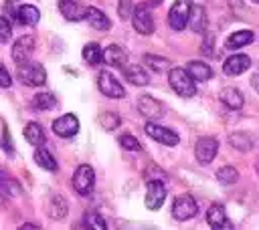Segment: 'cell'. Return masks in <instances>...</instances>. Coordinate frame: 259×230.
I'll return each mask as SVG.
<instances>
[{
  "mask_svg": "<svg viewBox=\"0 0 259 230\" xmlns=\"http://www.w3.org/2000/svg\"><path fill=\"white\" fill-rule=\"evenodd\" d=\"M168 83H170L172 91L176 95H180V97H192L196 93L194 79L182 67H170V71H168Z\"/></svg>",
  "mask_w": 259,
  "mask_h": 230,
  "instance_id": "obj_1",
  "label": "cell"
},
{
  "mask_svg": "<svg viewBox=\"0 0 259 230\" xmlns=\"http://www.w3.org/2000/svg\"><path fill=\"white\" fill-rule=\"evenodd\" d=\"M16 75H18V81H20L22 85H26V87H40V85H45V81H47V71H45V67H42L40 63H34V61H24V63H20Z\"/></svg>",
  "mask_w": 259,
  "mask_h": 230,
  "instance_id": "obj_2",
  "label": "cell"
},
{
  "mask_svg": "<svg viewBox=\"0 0 259 230\" xmlns=\"http://www.w3.org/2000/svg\"><path fill=\"white\" fill-rule=\"evenodd\" d=\"M132 24H134L136 32H140V34H144V36H148V34L154 32V28H156V24H154V16H152V10H150V6H148L146 2L134 6V12H132Z\"/></svg>",
  "mask_w": 259,
  "mask_h": 230,
  "instance_id": "obj_3",
  "label": "cell"
},
{
  "mask_svg": "<svg viewBox=\"0 0 259 230\" xmlns=\"http://www.w3.org/2000/svg\"><path fill=\"white\" fill-rule=\"evenodd\" d=\"M73 188L77 194L81 196H89L93 192V186H95V171L89 163H81L77 165L75 174H73Z\"/></svg>",
  "mask_w": 259,
  "mask_h": 230,
  "instance_id": "obj_4",
  "label": "cell"
},
{
  "mask_svg": "<svg viewBox=\"0 0 259 230\" xmlns=\"http://www.w3.org/2000/svg\"><path fill=\"white\" fill-rule=\"evenodd\" d=\"M192 10V0H176L168 12V24L172 30H182L188 24Z\"/></svg>",
  "mask_w": 259,
  "mask_h": 230,
  "instance_id": "obj_5",
  "label": "cell"
},
{
  "mask_svg": "<svg viewBox=\"0 0 259 230\" xmlns=\"http://www.w3.org/2000/svg\"><path fill=\"white\" fill-rule=\"evenodd\" d=\"M196 212H198V204H196V200L190 194H182V196H176L174 198V204H172V216H174V220H178V222L190 220V218L196 216Z\"/></svg>",
  "mask_w": 259,
  "mask_h": 230,
  "instance_id": "obj_6",
  "label": "cell"
},
{
  "mask_svg": "<svg viewBox=\"0 0 259 230\" xmlns=\"http://www.w3.org/2000/svg\"><path fill=\"white\" fill-rule=\"evenodd\" d=\"M166 186H164V180H150L148 182V188H146V198H144V204L148 210H160L164 200H166Z\"/></svg>",
  "mask_w": 259,
  "mask_h": 230,
  "instance_id": "obj_7",
  "label": "cell"
},
{
  "mask_svg": "<svg viewBox=\"0 0 259 230\" xmlns=\"http://www.w3.org/2000/svg\"><path fill=\"white\" fill-rule=\"evenodd\" d=\"M97 87H99V91H101L105 97H109V99H121V97L125 95L121 83H119L111 73H107V71H101V73H99V77H97Z\"/></svg>",
  "mask_w": 259,
  "mask_h": 230,
  "instance_id": "obj_8",
  "label": "cell"
},
{
  "mask_svg": "<svg viewBox=\"0 0 259 230\" xmlns=\"http://www.w3.org/2000/svg\"><path fill=\"white\" fill-rule=\"evenodd\" d=\"M144 129H146V135H150L154 141H158L162 145H170L172 147V145H178V141H180L176 131H172L168 127H162L158 123H146Z\"/></svg>",
  "mask_w": 259,
  "mask_h": 230,
  "instance_id": "obj_9",
  "label": "cell"
},
{
  "mask_svg": "<svg viewBox=\"0 0 259 230\" xmlns=\"http://www.w3.org/2000/svg\"><path fill=\"white\" fill-rule=\"evenodd\" d=\"M138 111L146 119L154 121V119H160L164 115V105L158 99H154L152 95H140L138 97Z\"/></svg>",
  "mask_w": 259,
  "mask_h": 230,
  "instance_id": "obj_10",
  "label": "cell"
},
{
  "mask_svg": "<svg viewBox=\"0 0 259 230\" xmlns=\"http://www.w3.org/2000/svg\"><path fill=\"white\" fill-rule=\"evenodd\" d=\"M217 151H219V141L214 137H200L194 145V155L198 163H204V165L214 159Z\"/></svg>",
  "mask_w": 259,
  "mask_h": 230,
  "instance_id": "obj_11",
  "label": "cell"
},
{
  "mask_svg": "<svg viewBox=\"0 0 259 230\" xmlns=\"http://www.w3.org/2000/svg\"><path fill=\"white\" fill-rule=\"evenodd\" d=\"M53 131L59 137H73L79 133V119L73 113H65L53 121Z\"/></svg>",
  "mask_w": 259,
  "mask_h": 230,
  "instance_id": "obj_12",
  "label": "cell"
},
{
  "mask_svg": "<svg viewBox=\"0 0 259 230\" xmlns=\"http://www.w3.org/2000/svg\"><path fill=\"white\" fill-rule=\"evenodd\" d=\"M57 4H59V10H61L65 20H69V22L85 20L87 6H83L81 2H77V0H59Z\"/></svg>",
  "mask_w": 259,
  "mask_h": 230,
  "instance_id": "obj_13",
  "label": "cell"
},
{
  "mask_svg": "<svg viewBox=\"0 0 259 230\" xmlns=\"http://www.w3.org/2000/svg\"><path fill=\"white\" fill-rule=\"evenodd\" d=\"M32 50H34V38L30 34H24V36L16 38V42L12 44V59H14V63L20 65V63L28 61Z\"/></svg>",
  "mask_w": 259,
  "mask_h": 230,
  "instance_id": "obj_14",
  "label": "cell"
},
{
  "mask_svg": "<svg viewBox=\"0 0 259 230\" xmlns=\"http://www.w3.org/2000/svg\"><path fill=\"white\" fill-rule=\"evenodd\" d=\"M249 67H251V59L247 54H231L223 63V73L229 77H237V75L245 73Z\"/></svg>",
  "mask_w": 259,
  "mask_h": 230,
  "instance_id": "obj_15",
  "label": "cell"
},
{
  "mask_svg": "<svg viewBox=\"0 0 259 230\" xmlns=\"http://www.w3.org/2000/svg\"><path fill=\"white\" fill-rule=\"evenodd\" d=\"M206 222L210 228L214 230H223V228H233V224L227 218L225 206L223 204H210V208L206 210Z\"/></svg>",
  "mask_w": 259,
  "mask_h": 230,
  "instance_id": "obj_16",
  "label": "cell"
},
{
  "mask_svg": "<svg viewBox=\"0 0 259 230\" xmlns=\"http://www.w3.org/2000/svg\"><path fill=\"white\" fill-rule=\"evenodd\" d=\"M18 24H24V26H34L38 20H40V12L36 6L32 4H22L14 10V16H12Z\"/></svg>",
  "mask_w": 259,
  "mask_h": 230,
  "instance_id": "obj_17",
  "label": "cell"
},
{
  "mask_svg": "<svg viewBox=\"0 0 259 230\" xmlns=\"http://www.w3.org/2000/svg\"><path fill=\"white\" fill-rule=\"evenodd\" d=\"M121 69H123V77H125L132 85L144 87V85L150 83V75H148V71H146L142 65H123Z\"/></svg>",
  "mask_w": 259,
  "mask_h": 230,
  "instance_id": "obj_18",
  "label": "cell"
},
{
  "mask_svg": "<svg viewBox=\"0 0 259 230\" xmlns=\"http://www.w3.org/2000/svg\"><path fill=\"white\" fill-rule=\"evenodd\" d=\"M125 61H127V52L119 44H111L103 50V63L109 67H123Z\"/></svg>",
  "mask_w": 259,
  "mask_h": 230,
  "instance_id": "obj_19",
  "label": "cell"
},
{
  "mask_svg": "<svg viewBox=\"0 0 259 230\" xmlns=\"http://www.w3.org/2000/svg\"><path fill=\"white\" fill-rule=\"evenodd\" d=\"M219 99H221V103H223L227 109L239 111V109L243 107V95H241V91L235 89V87H225V89L221 91Z\"/></svg>",
  "mask_w": 259,
  "mask_h": 230,
  "instance_id": "obj_20",
  "label": "cell"
},
{
  "mask_svg": "<svg viewBox=\"0 0 259 230\" xmlns=\"http://www.w3.org/2000/svg\"><path fill=\"white\" fill-rule=\"evenodd\" d=\"M85 20L89 22L91 28L95 30H107L109 28V18L95 6H87V12H85Z\"/></svg>",
  "mask_w": 259,
  "mask_h": 230,
  "instance_id": "obj_21",
  "label": "cell"
},
{
  "mask_svg": "<svg viewBox=\"0 0 259 230\" xmlns=\"http://www.w3.org/2000/svg\"><path fill=\"white\" fill-rule=\"evenodd\" d=\"M206 10L204 6L200 4H192V10H190V18H188V26L194 30V32H204L206 30Z\"/></svg>",
  "mask_w": 259,
  "mask_h": 230,
  "instance_id": "obj_22",
  "label": "cell"
},
{
  "mask_svg": "<svg viewBox=\"0 0 259 230\" xmlns=\"http://www.w3.org/2000/svg\"><path fill=\"white\" fill-rule=\"evenodd\" d=\"M69 208H67V200L59 194H55L51 200H49V206H47V214L53 218V220H63L67 216Z\"/></svg>",
  "mask_w": 259,
  "mask_h": 230,
  "instance_id": "obj_23",
  "label": "cell"
},
{
  "mask_svg": "<svg viewBox=\"0 0 259 230\" xmlns=\"http://www.w3.org/2000/svg\"><path fill=\"white\" fill-rule=\"evenodd\" d=\"M251 42H253V30H237L227 38L225 46L231 48V50H237V48H243Z\"/></svg>",
  "mask_w": 259,
  "mask_h": 230,
  "instance_id": "obj_24",
  "label": "cell"
},
{
  "mask_svg": "<svg viewBox=\"0 0 259 230\" xmlns=\"http://www.w3.org/2000/svg\"><path fill=\"white\" fill-rule=\"evenodd\" d=\"M186 71L190 73V77L194 81H208L212 77V69L202 61H190L186 65Z\"/></svg>",
  "mask_w": 259,
  "mask_h": 230,
  "instance_id": "obj_25",
  "label": "cell"
},
{
  "mask_svg": "<svg viewBox=\"0 0 259 230\" xmlns=\"http://www.w3.org/2000/svg\"><path fill=\"white\" fill-rule=\"evenodd\" d=\"M34 161H36V165H40V167L47 169V171H57V169H59L57 159H55L53 153H51L49 149H45L42 145L36 147V151H34Z\"/></svg>",
  "mask_w": 259,
  "mask_h": 230,
  "instance_id": "obj_26",
  "label": "cell"
},
{
  "mask_svg": "<svg viewBox=\"0 0 259 230\" xmlns=\"http://www.w3.org/2000/svg\"><path fill=\"white\" fill-rule=\"evenodd\" d=\"M22 135H24V139L30 143V145H42L45 143V131H42V127L38 125V123H34V121H30L24 129H22Z\"/></svg>",
  "mask_w": 259,
  "mask_h": 230,
  "instance_id": "obj_27",
  "label": "cell"
},
{
  "mask_svg": "<svg viewBox=\"0 0 259 230\" xmlns=\"http://www.w3.org/2000/svg\"><path fill=\"white\" fill-rule=\"evenodd\" d=\"M32 105L38 111H51V109L57 107V97L53 93H49V91H40V93H36L32 97Z\"/></svg>",
  "mask_w": 259,
  "mask_h": 230,
  "instance_id": "obj_28",
  "label": "cell"
},
{
  "mask_svg": "<svg viewBox=\"0 0 259 230\" xmlns=\"http://www.w3.org/2000/svg\"><path fill=\"white\" fill-rule=\"evenodd\" d=\"M83 59H85L89 65L97 67L99 63H103V50H101V46H99L97 42H87V44L83 46Z\"/></svg>",
  "mask_w": 259,
  "mask_h": 230,
  "instance_id": "obj_29",
  "label": "cell"
},
{
  "mask_svg": "<svg viewBox=\"0 0 259 230\" xmlns=\"http://www.w3.org/2000/svg\"><path fill=\"white\" fill-rule=\"evenodd\" d=\"M97 123H99L105 131H113V129H117V127H119L121 119H119V115H117V113H113V111H103V113H99V115H97Z\"/></svg>",
  "mask_w": 259,
  "mask_h": 230,
  "instance_id": "obj_30",
  "label": "cell"
},
{
  "mask_svg": "<svg viewBox=\"0 0 259 230\" xmlns=\"http://www.w3.org/2000/svg\"><path fill=\"white\" fill-rule=\"evenodd\" d=\"M144 63L154 71V73H162V71H170V61L158 54H144Z\"/></svg>",
  "mask_w": 259,
  "mask_h": 230,
  "instance_id": "obj_31",
  "label": "cell"
},
{
  "mask_svg": "<svg viewBox=\"0 0 259 230\" xmlns=\"http://www.w3.org/2000/svg\"><path fill=\"white\" fill-rule=\"evenodd\" d=\"M217 180L225 186H231L239 180V171L233 167V165H223L221 169H217Z\"/></svg>",
  "mask_w": 259,
  "mask_h": 230,
  "instance_id": "obj_32",
  "label": "cell"
},
{
  "mask_svg": "<svg viewBox=\"0 0 259 230\" xmlns=\"http://www.w3.org/2000/svg\"><path fill=\"white\" fill-rule=\"evenodd\" d=\"M83 226L89 228V230H105V228H107L103 216L97 214V212H87V214H85V222H83Z\"/></svg>",
  "mask_w": 259,
  "mask_h": 230,
  "instance_id": "obj_33",
  "label": "cell"
},
{
  "mask_svg": "<svg viewBox=\"0 0 259 230\" xmlns=\"http://www.w3.org/2000/svg\"><path fill=\"white\" fill-rule=\"evenodd\" d=\"M229 143H231L233 147L241 149V151H247V149L253 147V141H251V137H249L247 133H233V135L229 137Z\"/></svg>",
  "mask_w": 259,
  "mask_h": 230,
  "instance_id": "obj_34",
  "label": "cell"
},
{
  "mask_svg": "<svg viewBox=\"0 0 259 230\" xmlns=\"http://www.w3.org/2000/svg\"><path fill=\"white\" fill-rule=\"evenodd\" d=\"M119 145L125 149V151H142V145H140V141L132 135V133H121L119 135Z\"/></svg>",
  "mask_w": 259,
  "mask_h": 230,
  "instance_id": "obj_35",
  "label": "cell"
},
{
  "mask_svg": "<svg viewBox=\"0 0 259 230\" xmlns=\"http://www.w3.org/2000/svg\"><path fill=\"white\" fill-rule=\"evenodd\" d=\"M134 12V0H117V14L121 20H127Z\"/></svg>",
  "mask_w": 259,
  "mask_h": 230,
  "instance_id": "obj_36",
  "label": "cell"
},
{
  "mask_svg": "<svg viewBox=\"0 0 259 230\" xmlns=\"http://www.w3.org/2000/svg\"><path fill=\"white\" fill-rule=\"evenodd\" d=\"M12 36V24L6 16L0 14V42H8Z\"/></svg>",
  "mask_w": 259,
  "mask_h": 230,
  "instance_id": "obj_37",
  "label": "cell"
},
{
  "mask_svg": "<svg viewBox=\"0 0 259 230\" xmlns=\"http://www.w3.org/2000/svg\"><path fill=\"white\" fill-rule=\"evenodd\" d=\"M144 178L150 182V180H166V174L160 169V167H156V165H150L146 171H144Z\"/></svg>",
  "mask_w": 259,
  "mask_h": 230,
  "instance_id": "obj_38",
  "label": "cell"
},
{
  "mask_svg": "<svg viewBox=\"0 0 259 230\" xmlns=\"http://www.w3.org/2000/svg\"><path fill=\"white\" fill-rule=\"evenodd\" d=\"M10 85H12V77H10V73L6 71V67L0 63V87L8 89Z\"/></svg>",
  "mask_w": 259,
  "mask_h": 230,
  "instance_id": "obj_39",
  "label": "cell"
},
{
  "mask_svg": "<svg viewBox=\"0 0 259 230\" xmlns=\"http://www.w3.org/2000/svg\"><path fill=\"white\" fill-rule=\"evenodd\" d=\"M212 42H214V34H206L202 44V54H212Z\"/></svg>",
  "mask_w": 259,
  "mask_h": 230,
  "instance_id": "obj_40",
  "label": "cell"
},
{
  "mask_svg": "<svg viewBox=\"0 0 259 230\" xmlns=\"http://www.w3.org/2000/svg\"><path fill=\"white\" fill-rule=\"evenodd\" d=\"M2 143H4V147H6L8 151H12V147H10V135H8V129H6V125H4V139H2Z\"/></svg>",
  "mask_w": 259,
  "mask_h": 230,
  "instance_id": "obj_41",
  "label": "cell"
},
{
  "mask_svg": "<svg viewBox=\"0 0 259 230\" xmlns=\"http://www.w3.org/2000/svg\"><path fill=\"white\" fill-rule=\"evenodd\" d=\"M251 87H253V89L259 93V73H255V75L251 77Z\"/></svg>",
  "mask_w": 259,
  "mask_h": 230,
  "instance_id": "obj_42",
  "label": "cell"
},
{
  "mask_svg": "<svg viewBox=\"0 0 259 230\" xmlns=\"http://www.w3.org/2000/svg\"><path fill=\"white\" fill-rule=\"evenodd\" d=\"M148 2H150V4H152V6H158V4H162V2H164V0H148Z\"/></svg>",
  "mask_w": 259,
  "mask_h": 230,
  "instance_id": "obj_43",
  "label": "cell"
},
{
  "mask_svg": "<svg viewBox=\"0 0 259 230\" xmlns=\"http://www.w3.org/2000/svg\"><path fill=\"white\" fill-rule=\"evenodd\" d=\"M251 2H255V4H259V0H251Z\"/></svg>",
  "mask_w": 259,
  "mask_h": 230,
  "instance_id": "obj_44",
  "label": "cell"
},
{
  "mask_svg": "<svg viewBox=\"0 0 259 230\" xmlns=\"http://www.w3.org/2000/svg\"><path fill=\"white\" fill-rule=\"evenodd\" d=\"M8 2H16V0H8Z\"/></svg>",
  "mask_w": 259,
  "mask_h": 230,
  "instance_id": "obj_45",
  "label": "cell"
},
{
  "mask_svg": "<svg viewBox=\"0 0 259 230\" xmlns=\"http://www.w3.org/2000/svg\"><path fill=\"white\" fill-rule=\"evenodd\" d=\"M257 171H259V163H257Z\"/></svg>",
  "mask_w": 259,
  "mask_h": 230,
  "instance_id": "obj_46",
  "label": "cell"
}]
</instances>
